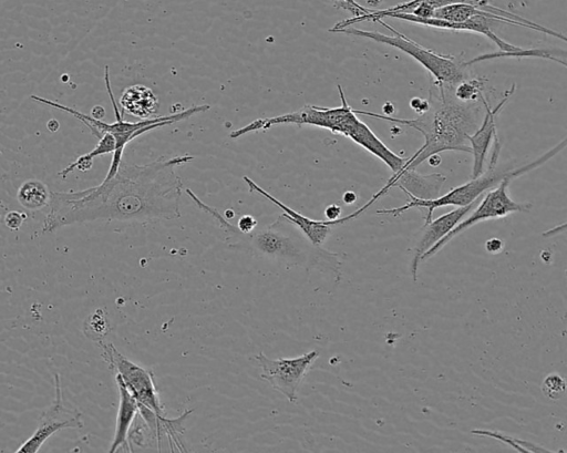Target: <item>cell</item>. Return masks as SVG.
<instances>
[{
  "instance_id": "1",
  "label": "cell",
  "mask_w": 567,
  "mask_h": 453,
  "mask_svg": "<svg viewBox=\"0 0 567 453\" xmlns=\"http://www.w3.org/2000/svg\"><path fill=\"white\" fill-rule=\"evenodd\" d=\"M194 159L184 154L146 164L121 163L116 173L96 186L51 192L42 233L91 222L145 223L181 217L183 183L175 168Z\"/></svg>"
},
{
  "instance_id": "2",
  "label": "cell",
  "mask_w": 567,
  "mask_h": 453,
  "mask_svg": "<svg viewBox=\"0 0 567 453\" xmlns=\"http://www.w3.org/2000/svg\"><path fill=\"white\" fill-rule=\"evenodd\" d=\"M186 194L198 208L218 223L225 233L228 247L288 266L330 270L339 275L337 255L312 245L284 214L266 227L241 233L223 214L200 200L189 188H186Z\"/></svg>"
},
{
  "instance_id": "3",
  "label": "cell",
  "mask_w": 567,
  "mask_h": 453,
  "mask_svg": "<svg viewBox=\"0 0 567 453\" xmlns=\"http://www.w3.org/2000/svg\"><path fill=\"white\" fill-rule=\"evenodd\" d=\"M454 86L432 82L430 89L429 110L413 120L381 115L374 112L354 110L375 119L408 125L419 131L424 137V144L406 158L403 169H415L429 156L444 151L471 153L466 144L468 135L477 128L480 107L475 103H464L455 99L450 91Z\"/></svg>"
},
{
  "instance_id": "4",
  "label": "cell",
  "mask_w": 567,
  "mask_h": 453,
  "mask_svg": "<svg viewBox=\"0 0 567 453\" xmlns=\"http://www.w3.org/2000/svg\"><path fill=\"white\" fill-rule=\"evenodd\" d=\"M104 82L106 86V91L113 107V112L115 115V121L112 123H106L103 120L95 119L91 115L84 114L78 110H74L72 107H69L64 104H61L59 102H54L49 99L41 97L39 95H31L30 97L38 103L52 106L54 109H58L60 111H63L68 114L73 115L76 120L81 121L83 124L87 126V128L91 131V133L96 136L97 138L104 134L110 133L115 138V151L112 156L111 165L109 167V171L104 178L112 177L120 164L122 163V156L125 146L135 137L147 133L152 130H155L157 127L172 125L174 123L187 120L192 117L193 115H196L202 112H206L210 109V105L203 104V105H196L188 109L183 110L178 113H173L166 116H156V117H150L144 120H138L136 122H130L124 120V115L121 113L120 106L115 101L111 82H110V73H109V66L105 65L104 69Z\"/></svg>"
},
{
  "instance_id": "5",
  "label": "cell",
  "mask_w": 567,
  "mask_h": 453,
  "mask_svg": "<svg viewBox=\"0 0 567 453\" xmlns=\"http://www.w3.org/2000/svg\"><path fill=\"white\" fill-rule=\"evenodd\" d=\"M566 145V140H564L561 143L557 144L555 147H553L550 151L546 152L544 155L538 157L537 159L522 166L518 168H499L497 167V158L499 155V148L501 145L498 143V140H494V147L492 152V157L488 163L487 171H485L481 176L470 179L468 182L458 185L447 193L443 194L442 196H437L432 199H419L413 196H409L410 200L399 207L394 208H383L378 209L377 214L381 215H392L394 217L401 215L402 213L406 212L411 208H426L427 213L424 218V224H427L432 217L433 212L436 208L444 207V206H466L477 200V198L492 188L493 186L497 185L502 179L506 177H512L513 179L516 177L522 176L525 173H528L529 171H533L534 168L539 167L544 163H546L549 158H551L554 155H556L560 150H563Z\"/></svg>"
},
{
  "instance_id": "6",
  "label": "cell",
  "mask_w": 567,
  "mask_h": 453,
  "mask_svg": "<svg viewBox=\"0 0 567 453\" xmlns=\"http://www.w3.org/2000/svg\"><path fill=\"white\" fill-rule=\"evenodd\" d=\"M380 24L388 28L393 34L388 35L378 31H367L355 28H343L333 32L367 38L379 43L396 48L408 55L412 56L422 64L434 78V81L441 84L455 86L465 79L466 64L464 61L451 55H444L430 50L406 35L396 31L393 27L383 20H378Z\"/></svg>"
},
{
  "instance_id": "7",
  "label": "cell",
  "mask_w": 567,
  "mask_h": 453,
  "mask_svg": "<svg viewBox=\"0 0 567 453\" xmlns=\"http://www.w3.org/2000/svg\"><path fill=\"white\" fill-rule=\"evenodd\" d=\"M337 87L341 99L340 106L323 107L306 104L295 112L274 117L255 120L251 123L230 132L229 137L238 138L251 132L266 131L279 124L317 126L348 137L360 119L357 116L354 110L348 104L341 85L338 84Z\"/></svg>"
},
{
  "instance_id": "8",
  "label": "cell",
  "mask_w": 567,
  "mask_h": 453,
  "mask_svg": "<svg viewBox=\"0 0 567 453\" xmlns=\"http://www.w3.org/2000/svg\"><path fill=\"white\" fill-rule=\"evenodd\" d=\"M97 343L102 358L121 377L137 404L164 415L165 408L158 395L154 373L127 359L112 342L99 340Z\"/></svg>"
},
{
  "instance_id": "9",
  "label": "cell",
  "mask_w": 567,
  "mask_h": 453,
  "mask_svg": "<svg viewBox=\"0 0 567 453\" xmlns=\"http://www.w3.org/2000/svg\"><path fill=\"white\" fill-rule=\"evenodd\" d=\"M512 179V177H506L502 179L495 188L488 191L480 204H477L476 208L470 214V216H467L465 219H462L454 228L447 233V235H445L426 253H424L421 257V261H424L434 256L455 236L460 235L480 222L502 218L512 213L529 212L532 204L517 203L511 198L508 194V185Z\"/></svg>"
},
{
  "instance_id": "10",
  "label": "cell",
  "mask_w": 567,
  "mask_h": 453,
  "mask_svg": "<svg viewBox=\"0 0 567 453\" xmlns=\"http://www.w3.org/2000/svg\"><path fill=\"white\" fill-rule=\"evenodd\" d=\"M319 352L311 350L296 358L270 359L264 352L255 356L261 372L272 389L280 392L289 402H296L298 390Z\"/></svg>"
},
{
  "instance_id": "11",
  "label": "cell",
  "mask_w": 567,
  "mask_h": 453,
  "mask_svg": "<svg viewBox=\"0 0 567 453\" xmlns=\"http://www.w3.org/2000/svg\"><path fill=\"white\" fill-rule=\"evenodd\" d=\"M55 394L51 405L41 414L38 426L16 452H38L45 441L56 432L65 429L83 428V415L75 408H68L62 400L61 379L54 373Z\"/></svg>"
},
{
  "instance_id": "12",
  "label": "cell",
  "mask_w": 567,
  "mask_h": 453,
  "mask_svg": "<svg viewBox=\"0 0 567 453\" xmlns=\"http://www.w3.org/2000/svg\"><path fill=\"white\" fill-rule=\"evenodd\" d=\"M243 179L248 185L250 192L260 194L262 197L267 198L269 202L279 207L284 212L282 214L305 235V237L312 245L317 247H321L326 243L332 231V227L348 222L346 216L336 220H317L309 218L280 202L278 198L261 188L248 176H244Z\"/></svg>"
},
{
  "instance_id": "13",
  "label": "cell",
  "mask_w": 567,
  "mask_h": 453,
  "mask_svg": "<svg viewBox=\"0 0 567 453\" xmlns=\"http://www.w3.org/2000/svg\"><path fill=\"white\" fill-rule=\"evenodd\" d=\"M515 91V84L506 91L505 96L495 107H489L484 95L481 101L483 102L486 113L483 117L481 125L467 137L470 142L471 153L473 154V169L472 178L481 176L485 171V163L487 158L488 148L497 137L496 134V116L502 111L503 106L509 100Z\"/></svg>"
},
{
  "instance_id": "14",
  "label": "cell",
  "mask_w": 567,
  "mask_h": 453,
  "mask_svg": "<svg viewBox=\"0 0 567 453\" xmlns=\"http://www.w3.org/2000/svg\"><path fill=\"white\" fill-rule=\"evenodd\" d=\"M476 204L477 200L466 206L456 207L435 219L432 218L427 224H424V230L413 248V257L410 266L414 282H416L417 279V268L423 254L447 235Z\"/></svg>"
},
{
  "instance_id": "15",
  "label": "cell",
  "mask_w": 567,
  "mask_h": 453,
  "mask_svg": "<svg viewBox=\"0 0 567 453\" xmlns=\"http://www.w3.org/2000/svg\"><path fill=\"white\" fill-rule=\"evenodd\" d=\"M193 412V409L185 410L182 415L168 419L165 414L159 415L148 408L138 406V414L148 426L158 451H161V440L164 435L167 437L172 451H185L181 436L184 432L185 421Z\"/></svg>"
},
{
  "instance_id": "16",
  "label": "cell",
  "mask_w": 567,
  "mask_h": 453,
  "mask_svg": "<svg viewBox=\"0 0 567 453\" xmlns=\"http://www.w3.org/2000/svg\"><path fill=\"white\" fill-rule=\"evenodd\" d=\"M115 382L118 389L120 402L116 415L115 432L109 452H116L124 447L128 451L127 435L130 429L138 415L137 401L125 387L123 380L115 373Z\"/></svg>"
},
{
  "instance_id": "17",
  "label": "cell",
  "mask_w": 567,
  "mask_h": 453,
  "mask_svg": "<svg viewBox=\"0 0 567 453\" xmlns=\"http://www.w3.org/2000/svg\"><path fill=\"white\" fill-rule=\"evenodd\" d=\"M118 106L121 113L137 117L150 119L157 114L159 100L153 90L143 84H134L123 90Z\"/></svg>"
},
{
  "instance_id": "18",
  "label": "cell",
  "mask_w": 567,
  "mask_h": 453,
  "mask_svg": "<svg viewBox=\"0 0 567 453\" xmlns=\"http://www.w3.org/2000/svg\"><path fill=\"white\" fill-rule=\"evenodd\" d=\"M349 138L380 158L393 173L399 172L406 161L392 152L362 121Z\"/></svg>"
},
{
  "instance_id": "19",
  "label": "cell",
  "mask_w": 567,
  "mask_h": 453,
  "mask_svg": "<svg viewBox=\"0 0 567 453\" xmlns=\"http://www.w3.org/2000/svg\"><path fill=\"white\" fill-rule=\"evenodd\" d=\"M17 199L28 210H40L49 206L51 192L48 186L39 179H27L17 192Z\"/></svg>"
},
{
  "instance_id": "20",
  "label": "cell",
  "mask_w": 567,
  "mask_h": 453,
  "mask_svg": "<svg viewBox=\"0 0 567 453\" xmlns=\"http://www.w3.org/2000/svg\"><path fill=\"white\" fill-rule=\"evenodd\" d=\"M115 151V138L110 133H104L99 137V142L93 150L89 153L80 155L74 162L65 166L63 169L59 172V176L63 179L72 173L74 169H79L80 172H86L91 169L93 165V159L97 156L114 153Z\"/></svg>"
},
{
  "instance_id": "21",
  "label": "cell",
  "mask_w": 567,
  "mask_h": 453,
  "mask_svg": "<svg viewBox=\"0 0 567 453\" xmlns=\"http://www.w3.org/2000/svg\"><path fill=\"white\" fill-rule=\"evenodd\" d=\"M472 434H476V435H480V436H488V437H492V439H496L498 441H502L504 442L505 444H508L509 446H512L514 450L518 451V452H525V453H539V452H544V453H547V452H551L543 446H539L535 443H532V442H528V441H524V440H520V439H516L514 436H511V435H507V434H504V433H501L498 431H491V430H472L471 431Z\"/></svg>"
},
{
  "instance_id": "22",
  "label": "cell",
  "mask_w": 567,
  "mask_h": 453,
  "mask_svg": "<svg viewBox=\"0 0 567 453\" xmlns=\"http://www.w3.org/2000/svg\"><path fill=\"white\" fill-rule=\"evenodd\" d=\"M501 56H534V58H545V59H549V60H554L556 62H559L561 63L564 66H566V61L564 60H560L559 58H556L554 53H551L550 51H547V50H540V49H520L518 51H514V52H504V51H501V52H495V53H488V54H482V55H478L474 59H472L471 61L468 62H465L466 65H470L472 63H475V62H478V61H484V60H491V59H495V58H501Z\"/></svg>"
},
{
  "instance_id": "23",
  "label": "cell",
  "mask_w": 567,
  "mask_h": 453,
  "mask_svg": "<svg viewBox=\"0 0 567 453\" xmlns=\"http://www.w3.org/2000/svg\"><path fill=\"white\" fill-rule=\"evenodd\" d=\"M483 81L480 79L462 80L454 89V96L464 103H476L482 94Z\"/></svg>"
},
{
  "instance_id": "24",
  "label": "cell",
  "mask_w": 567,
  "mask_h": 453,
  "mask_svg": "<svg viewBox=\"0 0 567 453\" xmlns=\"http://www.w3.org/2000/svg\"><path fill=\"white\" fill-rule=\"evenodd\" d=\"M566 391L565 380L557 373L548 374L542 384L544 395L553 401L559 400Z\"/></svg>"
},
{
  "instance_id": "25",
  "label": "cell",
  "mask_w": 567,
  "mask_h": 453,
  "mask_svg": "<svg viewBox=\"0 0 567 453\" xmlns=\"http://www.w3.org/2000/svg\"><path fill=\"white\" fill-rule=\"evenodd\" d=\"M27 218L25 213L11 210L4 216V225L11 230H18Z\"/></svg>"
},
{
  "instance_id": "26",
  "label": "cell",
  "mask_w": 567,
  "mask_h": 453,
  "mask_svg": "<svg viewBox=\"0 0 567 453\" xmlns=\"http://www.w3.org/2000/svg\"><path fill=\"white\" fill-rule=\"evenodd\" d=\"M337 6L339 8L346 9L354 14V17L369 13L371 9L364 8L360 6L355 0H338Z\"/></svg>"
},
{
  "instance_id": "27",
  "label": "cell",
  "mask_w": 567,
  "mask_h": 453,
  "mask_svg": "<svg viewBox=\"0 0 567 453\" xmlns=\"http://www.w3.org/2000/svg\"><path fill=\"white\" fill-rule=\"evenodd\" d=\"M258 225V222L257 219L251 216V215H243L238 222H237V225L236 227L241 231V233H249L251 230H254Z\"/></svg>"
},
{
  "instance_id": "28",
  "label": "cell",
  "mask_w": 567,
  "mask_h": 453,
  "mask_svg": "<svg viewBox=\"0 0 567 453\" xmlns=\"http://www.w3.org/2000/svg\"><path fill=\"white\" fill-rule=\"evenodd\" d=\"M410 106L417 115H421L429 110L430 103H429V100H424L421 97H413L410 101Z\"/></svg>"
},
{
  "instance_id": "29",
  "label": "cell",
  "mask_w": 567,
  "mask_h": 453,
  "mask_svg": "<svg viewBox=\"0 0 567 453\" xmlns=\"http://www.w3.org/2000/svg\"><path fill=\"white\" fill-rule=\"evenodd\" d=\"M503 247H504V244L499 238L493 237V238H489L488 240H486V243H485L486 251L489 254H493V255L502 251Z\"/></svg>"
},
{
  "instance_id": "30",
  "label": "cell",
  "mask_w": 567,
  "mask_h": 453,
  "mask_svg": "<svg viewBox=\"0 0 567 453\" xmlns=\"http://www.w3.org/2000/svg\"><path fill=\"white\" fill-rule=\"evenodd\" d=\"M342 208L338 204H331L324 209V215L328 220H336L340 218Z\"/></svg>"
},
{
  "instance_id": "31",
  "label": "cell",
  "mask_w": 567,
  "mask_h": 453,
  "mask_svg": "<svg viewBox=\"0 0 567 453\" xmlns=\"http://www.w3.org/2000/svg\"><path fill=\"white\" fill-rule=\"evenodd\" d=\"M90 115L95 117V119L102 120L104 117V115H105V110L101 105H95V106L92 107V111H91Z\"/></svg>"
},
{
  "instance_id": "32",
  "label": "cell",
  "mask_w": 567,
  "mask_h": 453,
  "mask_svg": "<svg viewBox=\"0 0 567 453\" xmlns=\"http://www.w3.org/2000/svg\"><path fill=\"white\" fill-rule=\"evenodd\" d=\"M342 200L348 205L353 204L357 200V195L354 192L348 191L342 195Z\"/></svg>"
},
{
  "instance_id": "33",
  "label": "cell",
  "mask_w": 567,
  "mask_h": 453,
  "mask_svg": "<svg viewBox=\"0 0 567 453\" xmlns=\"http://www.w3.org/2000/svg\"><path fill=\"white\" fill-rule=\"evenodd\" d=\"M427 161L430 163L431 166H439L442 162V158L439 154H433L431 156L427 157Z\"/></svg>"
}]
</instances>
